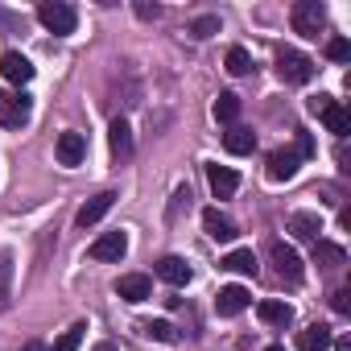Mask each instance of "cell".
Listing matches in <instances>:
<instances>
[{"label": "cell", "instance_id": "15", "mask_svg": "<svg viewBox=\"0 0 351 351\" xmlns=\"http://www.w3.org/2000/svg\"><path fill=\"white\" fill-rule=\"evenodd\" d=\"M108 145H112V157H116V161H128V157H132V128H128V120H112Z\"/></svg>", "mask_w": 351, "mask_h": 351}, {"label": "cell", "instance_id": "37", "mask_svg": "<svg viewBox=\"0 0 351 351\" xmlns=\"http://www.w3.org/2000/svg\"><path fill=\"white\" fill-rule=\"evenodd\" d=\"M265 351H285V347H281V343H273V347H265Z\"/></svg>", "mask_w": 351, "mask_h": 351}, {"label": "cell", "instance_id": "8", "mask_svg": "<svg viewBox=\"0 0 351 351\" xmlns=\"http://www.w3.org/2000/svg\"><path fill=\"white\" fill-rule=\"evenodd\" d=\"M252 306V298H248V289L244 285H223L219 289V298H215V310H219V318H236L240 310H248Z\"/></svg>", "mask_w": 351, "mask_h": 351}, {"label": "cell", "instance_id": "4", "mask_svg": "<svg viewBox=\"0 0 351 351\" xmlns=\"http://www.w3.org/2000/svg\"><path fill=\"white\" fill-rule=\"evenodd\" d=\"M322 25H326V9L318 5V0H298L293 5V29L302 38H318Z\"/></svg>", "mask_w": 351, "mask_h": 351}, {"label": "cell", "instance_id": "35", "mask_svg": "<svg viewBox=\"0 0 351 351\" xmlns=\"http://www.w3.org/2000/svg\"><path fill=\"white\" fill-rule=\"evenodd\" d=\"M21 351H50V347H46V343H25Z\"/></svg>", "mask_w": 351, "mask_h": 351}, {"label": "cell", "instance_id": "23", "mask_svg": "<svg viewBox=\"0 0 351 351\" xmlns=\"http://www.w3.org/2000/svg\"><path fill=\"white\" fill-rule=\"evenodd\" d=\"M236 116H240V95H232V91H219V99H215V120H223V124H236Z\"/></svg>", "mask_w": 351, "mask_h": 351}, {"label": "cell", "instance_id": "10", "mask_svg": "<svg viewBox=\"0 0 351 351\" xmlns=\"http://www.w3.org/2000/svg\"><path fill=\"white\" fill-rule=\"evenodd\" d=\"M112 203H116V195L112 191H104V195H95V199H87L83 207H79V215H75V223L79 228H95L108 211H112Z\"/></svg>", "mask_w": 351, "mask_h": 351}, {"label": "cell", "instance_id": "31", "mask_svg": "<svg viewBox=\"0 0 351 351\" xmlns=\"http://www.w3.org/2000/svg\"><path fill=\"white\" fill-rule=\"evenodd\" d=\"M330 306H335L339 314H351V289H339V293L330 298Z\"/></svg>", "mask_w": 351, "mask_h": 351}, {"label": "cell", "instance_id": "13", "mask_svg": "<svg viewBox=\"0 0 351 351\" xmlns=\"http://www.w3.org/2000/svg\"><path fill=\"white\" fill-rule=\"evenodd\" d=\"M157 277L182 289V285H191V277H195V273H191V265H186L182 256H161V261H157Z\"/></svg>", "mask_w": 351, "mask_h": 351}, {"label": "cell", "instance_id": "33", "mask_svg": "<svg viewBox=\"0 0 351 351\" xmlns=\"http://www.w3.org/2000/svg\"><path fill=\"white\" fill-rule=\"evenodd\" d=\"M326 104H330V95H314V99H310V112H314V116H318V112H322V108H326Z\"/></svg>", "mask_w": 351, "mask_h": 351}, {"label": "cell", "instance_id": "11", "mask_svg": "<svg viewBox=\"0 0 351 351\" xmlns=\"http://www.w3.org/2000/svg\"><path fill=\"white\" fill-rule=\"evenodd\" d=\"M124 252H128V236L124 232H104L91 244V261H120Z\"/></svg>", "mask_w": 351, "mask_h": 351}, {"label": "cell", "instance_id": "2", "mask_svg": "<svg viewBox=\"0 0 351 351\" xmlns=\"http://www.w3.org/2000/svg\"><path fill=\"white\" fill-rule=\"evenodd\" d=\"M38 21H42L50 34H58V38L75 34V25H79L75 9H71V5H62V0H42V5H38Z\"/></svg>", "mask_w": 351, "mask_h": 351}, {"label": "cell", "instance_id": "20", "mask_svg": "<svg viewBox=\"0 0 351 351\" xmlns=\"http://www.w3.org/2000/svg\"><path fill=\"white\" fill-rule=\"evenodd\" d=\"M298 347H302V351H326V347H330V326H322V322L306 326V330L298 335Z\"/></svg>", "mask_w": 351, "mask_h": 351}, {"label": "cell", "instance_id": "6", "mask_svg": "<svg viewBox=\"0 0 351 351\" xmlns=\"http://www.w3.org/2000/svg\"><path fill=\"white\" fill-rule=\"evenodd\" d=\"M29 112H34L29 95L0 91V124H5V128H21V124H29Z\"/></svg>", "mask_w": 351, "mask_h": 351}, {"label": "cell", "instance_id": "17", "mask_svg": "<svg viewBox=\"0 0 351 351\" xmlns=\"http://www.w3.org/2000/svg\"><path fill=\"white\" fill-rule=\"evenodd\" d=\"M203 228H207V236H211V240H219V244H232V240H236V223H232L228 215H219L215 207H211V211H203Z\"/></svg>", "mask_w": 351, "mask_h": 351}, {"label": "cell", "instance_id": "34", "mask_svg": "<svg viewBox=\"0 0 351 351\" xmlns=\"http://www.w3.org/2000/svg\"><path fill=\"white\" fill-rule=\"evenodd\" d=\"M91 351H116V343H108V339H104V343H95Z\"/></svg>", "mask_w": 351, "mask_h": 351}, {"label": "cell", "instance_id": "18", "mask_svg": "<svg viewBox=\"0 0 351 351\" xmlns=\"http://www.w3.org/2000/svg\"><path fill=\"white\" fill-rule=\"evenodd\" d=\"M289 232H293L298 240H310V244H318L322 219H318L314 211H293V215H289Z\"/></svg>", "mask_w": 351, "mask_h": 351}, {"label": "cell", "instance_id": "24", "mask_svg": "<svg viewBox=\"0 0 351 351\" xmlns=\"http://www.w3.org/2000/svg\"><path fill=\"white\" fill-rule=\"evenodd\" d=\"M9 293H13V256L0 252V310L9 306Z\"/></svg>", "mask_w": 351, "mask_h": 351}, {"label": "cell", "instance_id": "12", "mask_svg": "<svg viewBox=\"0 0 351 351\" xmlns=\"http://www.w3.org/2000/svg\"><path fill=\"white\" fill-rule=\"evenodd\" d=\"M149 293H153V281L145 273H124L116 281V298H124V302H145Z\"/></svg>", "mask_w": 351, "mask_h": 351}, {"label": "cell", "instance_id": "9", "mask_svg": "<svg viewBox=\"0 0 351 351\" xmlns=\"http://www.w3.org/2000/svg\"><path fill=\"white\" fill-rule=\"evenodd\" d=\"M207 182H211V195L215 199H232L240 191V173L228 169V165H207Z\"/></svg>", "mask_w": 351, "mask_h": 351}, {"label": "cell", "instance_id": "27", "mask_svg": "<svg viewBox=\"0 0 351 351\" xmlns=\"http://www.w3.org/2000/svg\"><path fill=\"white\" fill-rule=\"evenodd\" d=\"M83 335H87V322H75L71 330H62V335H58V343H54V351H79V343H83Z\"/></svg>", "mask_w": 351, "mask_h": 351}, {"label": "cell", "instance_id": "16", "mask_svg": "<svg viewBox=\"0 0 351 351\" xmlns=\"http://www.w3.org/2000/svg\"><path fill=\"white\" fill-rule=\"evenodd\" d=\"M223 149H228V153H236V157H244V153H252V149H256V132H252V128H244V124H232V128L223 132Z\"/></svg>", "mask_w": 351, "mask_h": 351}, {"label": "cell", "instance_id": "3", "mask_svg": "<svg viewBox=\"0 0 351 351\" xmlns=\"http://www.w3.org/2000/svg\"><path fill=\"white\" fill-rule=\"evenodd\" d=\"M269 256H273V269H277V277H281V281H289V285H302L306 269H302V256H298L289 244L273 240V244H269Z\"/></svg>", "mask_w": 351, "mask_h": 351}, {"label": "cell", "instance_id": "7", "mask_svg": "<svg viewBox=\"0 0 351 351\" xmlns=\"http://www.w3.org/2000/svg\"><path fill=\"white\" fill-rule=\"evenodd\" d=\"M54 153H58V165H83V157H87V136H83V132H62L58 145H54Z\"/></svg>", "mask_w": 351, "mask_h": 351}, {"label": "cell", "instance_id": "30", "mask_svg": "<svg viewBox=\"0 0 351 351\" xmlns=\"http://www.w3.org/2000/svg\"><path fill=\"white\" fill-rule=\"evenodd\" d=\"M326 54H330L335 62H347V58H351V46H347L343 38H330V42H326Z\"/></svg>", "mask_w": 351, "mask_h": 351}, {"label": "cell", "instance_id": "32", "mask_svg": "<svg viewBox=\"0 0 351 351\" xmlns=\"http://www.w3.org/2000/svg\"><path fill=\"white\" fill-rule=\"evenodd\" d=\"M132 9H136V17H145V21H157V17H161L157 5H132Z\"/></svg>", "mask_w": 351, "mask_h": 351}, {"label": "cell", "instance_id": "22", "mask_svg": "<svg viewBox=\"0 0 351 351\" xmlns=\"http://www.w3.org/2000/svg\"><path fill=\"white\" fill-rule=\"evenodd\" d=\"M318 116H322V124H326V128H330L335 136H347V128H351V120H347V112H343V104H335V99H330V104H326V108H322Z\"/></svg>", "mask_w": 351, "mask_h": 351}, {"label": "cell", "instance_id": "28", "mask_svg": "<svg viewBox=\"0 0 351 351\" xmlns=\"http://www.w3.org/2000/svg\"><path fill=\"white\" fill-rule=\"evenodd\" d=\"M186 34H191V38H199V42H207V38H215V34H219V17H211V13H207V17L191 21V29H186Z\"/></svg>", "mask_w": 351, "mask_h": 351}, {"label": "cell", "instance_id": "21", "mask_svg": "<svg viewBox=\"0 0 351 351\" xmlns=\"http://www.w3.org/2000/svg\"><path fill=\"white\" fill-rule=\"evenodd\" d=\"M219 269H232V273L252 277V273H256V256H252V248H236V252H228V256L219 261Z\"/></svg>", "mask_w": 351, "mask_h": 351}, {"label": "cell", "instance_id": "26", "mask_svg": "<svg viewBox=\"0 0 351 351\" xmlns=\"http://www.w3.org/2000/svg\"><path fill=\"white\" fill-rule=\"evenodd\" d=\"M141 330L149 335V339H157V343H173L178 339V330H173L165 318H153V322H141Z\"/></svg>", "mask_w": 351, "mask_h": 351}, {"label": "cell", "instance_id": "5", "mask_svg": "<svg viewBox=\"0 0 351 351\" xmlns=\"http://www.w3.org/2000/svg\"><path fill=\"white\" fill-rule=\"evenodd\" d=\"M277 75L285 83H310L314 79V62L306 54H298V50H281L277 54Z\"/></svg>", "mask_w": 351, "mask_h": 351}, {"label": "cell", "instance_id": "14", "mask_svg": "<svg viewBox=\"0 0 351 351\" xmlns=\"http://www.w3.org/2000/svg\"><path fill=\"white\" fill-rule=\"evenodd\" d=\"M0 71H5L9 83H29L34 79V62L17 50H5V58H0Z\"/></svg>", "mask_w": 351, "mask_h": 351}, {"label": "cell", "instance_id": "36", "mask_svg": "<svg viewBox=\"0 0 351 351\" xmlns=\"http://www.w3.org/2000/svg\"><path fill=\"white\" fill-rule=\"evenodd\" d=\"M335 351H351V343H347V339H339V343H335Z\"/></svg>", "mask_w": 351, "mask_h": 351}, {"label": "cell", "instance_id": "29", "mask_svg": "<svg viewBox=\"0 0 351 351\" xmlns=\"http://www.w3.org/2000/svg\"><path fill=\"white\" fill-rule=\"evenodd\" d=\"M314 256H318V261H326V265H343V248H335V244H322V240L314 244Z\"/></svg>", "mask_w": 351, "mask_h": 351}, {"label": "cell", "instance_id": "1", "mask_svg": "<svg viewBox=\"0 0 351 351\" xmlns=\"http://www.w3.org/2000/svg\"><path fill=\"white\" fill-rule=\"evenodd\" d=\"M306 157H314V141L302 132L293 149H277V153L269 157V178H273V182H289L293 173H298V165H302Z\"/></svg>", "mask_w": 351, "mask_h": 351}, {"label": "cell", "instance_id": "19", "mask_svg": "<svg viewBox=\"0 0 351 351\" xmlns=\"http://www.w3.org/2000/svg\"><path fill=\"white\" fill-rule=\"evenodd\" d=\"M256 314H261V322H269V326H289V322H293V306H289V302H277V298L261 302Z\"/></svg>", "mask_w": 351, "mask_h": 351}, {"label": "cell", "instance_id": "25", "mask_svg": "<svg viewBox=\"0 0 351 351\" xmlns=\"http://www.w3.org/2000/svg\"><path fill=\"white\" fill-rule=\"evenodd\" d=\"M223 66H228V75H248V71H252V58H248L244 46H232L228 58H223Z\"/></svg>", "mask_w": 351, "mask_h": 351}]
</instances>
